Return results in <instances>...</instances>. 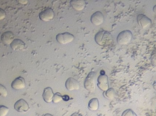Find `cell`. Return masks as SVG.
Listing matches in <instances>:
<instances>
[{
	"mask_svg": "<svg viewBox=\"0 0 156 116\" xmlns=\"http://www.w3.org/2000/svg\"><path fill=\"white\" fill-rule=\"evenodd\" d=\"M95 40L100 45H107L112 42V36L109 32L105 30H101L95 35Z\"/></svg>",
	"mask_w": 156,
	"mask_h": 116,
	"instance_id": "cell-1",
	"label": "cell"
},
{
	"mask_svg": "<svg viewBox=\"0 0 156 116\" xmlns=\"http://www.w3.org/2000/svg\"><path fill=\"white\" fill-rule=\"evenodd\" d=\"M132 33L130 30L121 31L117 37V42L120 45H127L130 43L132 39Z\"/></svg>",
	"mask_w": 156,
	"mask_h": 116,
	"instance_id": "cell-2",
	"label": "cell"
},
{
	"mask_svg": "<svg viewBox=\"0 0 156 116\" xmlns=\"http://www.w3.org/2000/svg\"><path fill=\"white\" fill-rule=\"evenodd\" d=\"M96 76V74L94 72H91L89 74L85 81V88L90 92H93L95 90Z\"/></svg>",
	"mask_w": 156,
	"mask_h": 116,
	"instance_id": "cell-3",
	"label": "cell"
},
{
	"mask_svg": "<svg viewBox=\"0 0 156 116\" xmlns=\"http://www.w3.org/2000/svg\"><path fill=\"white\" fill-rule=\"evenodd\" d=\"M57 41L62 45H66L74 40L75 37L72 34L68 32L58 34L56 36Z\"/></svg>",
	"mask_w": 156,
	"mask_h": 116,
	"instance_id": "cell-4",
	"label": "cell"
},
{
	"mask_svg": "<svg viewBox=\"0 0 156 116\" xmlns=\"http://www.w3.org/2000/svg\"><path fill=\"white\" fill-rule=\"evenodd\" d=\"M137 20L138 26L143 29L148 28L151 24V20L144 14L138 15Z\"/></svg>",
	"mask_w": 156,
	"mask_h": 116,
	"instance_id": "cell-5",
	"label": "cell"
},
{
	"mask_svg": "<svg viewBox=\"0 0 156 116\" xmlns=\"http://www.w3.org/2000/svg\"><path fill=\"white\" fill-rule=\"evenodd\" d=\"M39 17L42 21L48 22L54 18L55 12L52 9L47 8L40 12Z\"/></svg>",
	"mask_w": 156,
	"mask_h": 116,
	"instance_id": "cell-6",
	"label": "cell"
},
{
	"mask_svg": "<svg viewBox=\"0 0 156 116\" xmlns=\"http://www.w3.org/2000/svg\"><path fill=\"white\" fill-rule=\"evenodd\" d=\"M108 80V77L105 74H101L98 77L97 85L98 88L103 91H106L109 89Z\"/></svg>",
	"mask_w": 156,
	"mask_h": 116,
	"instance_id": "cell-7",
	"label": "cell"
},
{
	"mask_svg": "<svg viewBox=\"0 0 156 116\" xmlns=\"http://www.w3.org/2000/svg\"><path fill=\"white\" fill-rule=\"evenodd\" d=\"M14 108L18 112H26L29 110V106L25 100L21 99L16 102L14 105Z\"/></svg>",
	"mask_w": 156,
	"mask_h": 116,
	"instance_id": "cell-8",
	"label": "cell"
},
{
	"mask_svg": "<svg viewBox=\"0 0 156 116\" xmlns=\"http://www.w3.org/2000/svg\"><path fill=\"white\" fill-rule=\"evenodd\" d=\"M65 87L69 91L78 90L80 86L79 82L73 78H69L65 82Z\"/></svg>",
	"mask_w": 156,
	"mask_h": 116,
	"instance_id": "cell-9",
	"label": "cell"
},
{
	"mask_svg": "<svg viewBox=\"0 0 156 116\" xmlns=\"http://www.w3.org/2000/svg\"><path fill=\"white\" fill-rule=\"evenodd\" d=\"M104 17L103 15L100 11H97L91 16V21L95 26H99L103 23Z\"/></svg>",
	"mask_w": 156,
	"mask_h": 116,
	"instance_id": "cell-10",
	"label": "cell"
},
{
	"mask_svg": "<svg viewBox=\"0 0 156 116\" xmlns=\"http://www.w3.org/2000/svg\"><path fill=\"white\" fill-rule=\"evenodd\" d=\"M26 87L25 79L20 77L16 78L12 83V87L15 90H21L24 89Z\"/></svg>",
	"mask_w": 156,
	"mask_h": 116,
	"instance_id": "cell-11",
	"label": "cell"
},
{
	"mask_svg": "<svg viewBox=\"0 0 156 116\" xmlns=\"http://www.w3.org/2000/svg\"><path fill=\"white\" fill-rule=\"evenodd\" d=\"M70 3L73 8L77 11H81L84 9L86 5V2L84 0H72Z\"/></svg>",
	"mask_w": 156,
	"mask_h": 116,
	"instance_id": "cell-12",
	"label": "cell"
},
{
	"mask_svg": "<svg viewBox=\"0 0 156 116\" xmlns=\"http://www.w3.org/2000/svg\"><path fill=\"white\" fill-rule=\"evenodd\" d=\"M11 47L13 50L19 51L24 50L27 48L26 44L22 40L20 39H15L11 44Z\"/></svg>",
	"mask_w": 156,
	"mask_h": 116,
	"instance_id": "cell-13",
	"label": "cell"
},
{
	"mask_svg": "<svg viewBox=\"0 0 156 116\" xmlns=\"http://www.w3.org/2000/svg\"><path fill=\"white\" fill-rule=\"evenodd\" d=\"M54 92L50 87H47L44 89L43 98L47 103H50L53 101L54 96Z\"/></svg>",
	"mask_w": 156,
	"mask_h": 116,
	"instance_id": "cell-14",
	"label": "cell"
},
{
	"mask_svg": "<svg viewBox=\"0 0 156 116\" xmlns=\"http://www.w3.org/2000/svg\"><path fill=\"white\" fill-rule=\"evenodd\" d=\"M14 39V35L11 31L4 32L2 36V40L6 45H11Z\"/></svg>",
	"mask_w": 156,
	"mask_h": 116,
	"instance_id": "cell-15",
	"label": "cell"
},
{
	"mask_svg": "<svg viewBox=\"0 0 156 116\" xmlns=\"http://www.w3.org/2000/svg\"><path fill=\"white\" fill-rule=\"evenodd\" d=\"M99 100L96 98L91 99L88 103V108L91 111H96L99 108Z\"/></svg>",
	"mask_w": 156,
	"mask_h": 116,
	"instance_id": "cell-16",
	"label": "cell"
},
{
	"mask_svg": "<svg viewBox=\"0 0 156 116\" xmlns=\"http://www.w3.org/2000/svg\"><path fill=\"white\" fill-rule=\"evenodd\" d=\"M103 96L106 99L112 100L115 97V92L113 88H110L106 91L104 92Z\"/></svg>",
	"mask_w": 156,
	"mask_h": 116,
	"instance_id": "cell-17",
	"label": "cell"
},
{
	"mask_svg": "<svg viewBox=\"0 0 156 116\" xmlns=\"http://www.w3.org/2000/svg\"><path fill=\"white\" fill-rule=\"evenodd\" d=\"M63 99V97L59 92H57L54 94L53 99V102L54 103H58L62 101Z\"/></svg>",
	"mask_w": 156,
	"mask_h": 116,
	"instance_id": "cell-18",
	"label": "cell"
},
{
	"mask_svg": "<svg viewBox=\"0 0 156 116\" xmlns=\"http://www.w3.org/2000/svg\"><path fill=\"white\" fill-rule=\"evenodd\" d=\"M9 109L3 105H0V116H6L8 113Z\"/></svg>",
	"mask_w": 156,
	"mask_h": 116,
	"instance_id": "cell-19",
	"label": "cell"
},
{
	"mask_svg": "<svg viewBox=\"0 0 156 116\" xmlns=\"http://www.w3.org/2000/svg\"><path fill=\"white\" fill-rule=\"evenodd\" d=\"M8 92L5 86L0 84V97L6 98L8 96Z\"/></svg>",
	"mask_w": 156,
	"mask_h": 116,
	"instance_id": "cell-20",
	"label": "cell"
},
{
	"mask_svg": "<svg viewBox=\"0 0 156 116\" xmlns=\"http://www.w3.org/2000/svg\"><path fill=\"white\" fill-rule=\"evenodd\" d=\"M121 116H138V115L131 109H128L123 111Z\"/></svg>",
	"mask_w": 156,
	"mask_h": 116,
	"instance_id": "cell-21",
	"label": "cell"
},
{
	"mask_svg": "<svg viewBox=\"0 0 156 116\" xmlns=\"http://www.w3.org/2000/svg\"><path fill=\"white\" fill-rule=\"evenodd\" d=\"M151 63L152 67L156 70V51L151 54Z\"/></svg>",
	"mask_w": 156,
	"mask_h": 116,
	"instance_id": "cell-22",
	"label": "cell"
},
{
	"mask_svg": "<svg viewBox=\"0 0 156 116\" xmlns=\"http://www.w3.org/2000/svg\"><path fill=\"white\" fill-rule=\"evenodd\" d=\"M6 13L5 11L0 8V20H2L6 17Z\"/></svg>",
	"mask_w": 156,
	"mask_h": 116,
	"instance_id": "cell-23",
	"label": "cell"
},
{
	"mask_svg": "<svg viewBox=\"0 0 156 116\" xmlns=\"http://www.w3.org/2000/svg\"><path fill=\"white\" fill-rule=\"evenodd\" d=\"M18 2L19 3H20V4H23V5H25V4H27L28 3V2L27 1H23V0H21V1H18Z\"/></svg>",
	"mask_w": 156,
	"mask_h": 116,
	"instance_id": "cell-24",
	"label": "cell"
},
{
	"mask_svg": "<svg viewBox=\"0 0 156 116\" xmlns=\"http://www.w3.org/2000/svg\"><path fill=\"white\" fill-rule=\"evenodd\" d=\"M70 116H82V115H81L80 113H78V112H75L73 113Z\"/></svg>",
	"mask_w": 156,
	"mask_h": 116,
	"instance_id": "cell-25",
	"label": "cell"
},
{
	"mask_svg": "<svg viewBox=\"0 0 156 116\" xmlns=\"http://www.w3.org/2000/svg\"><path fill=\"white\" fill-rule=\"evenodd\" d=\"M153 11L155 13V14H156V5H155V6L153 7Z\"/></svg>",
	"mask_w": 156,
	"mask_h": 116,
	"instance_id": "cell-26",
	"label": "cell"
},
{
	"mask_svg": "<svg viewBox=\"0 0 156 116\" xmlns=\"http://www.w3.org/2000/svg\"><path fill=\"white\" fill-rule=\"evenodd\" d=\"M153 87L154 88V89L156 91V80L155 82L153 84Z\"/></svg>",
	"mask_w": 156,
	"mask_h": 116,
	"instance_id": "cell-27",
	"label": "cell"
},
{
	"mask_svg": "<svg viewBox=\"0 0 156 116\" xmlns=\"http://www.w3.org/2000/svg\"><path fill=\"white\" fill-rule=\"evenodd\" d=\"M44 116H54L53 115H52V114H49V113H47V114H45Z\"/></svg>",
	"mask_w": 156,
	"mask_h": 116,
	"instance_id": "cell-28",
	"label": "cell"
}]
</instances>
